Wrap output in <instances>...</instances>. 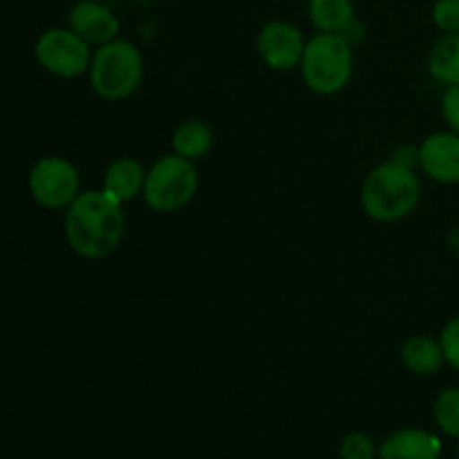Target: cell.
Returning <instances> with one entry per match:
<instances>
[{"mask_svg":"<svg viewBox=\"0 0 459 459\" xmlns=\"http://www.w3.org/2000/svg\"><path fill=\"white\" fill-rule=\"evenodd\" d=\"M429 72L437 83H459V31L442 34L429 52Z\"/></svg>","mask_w":459,"mask_h":459,"instance_id":"obj_15","label":"cell"},{"mask_svg":"<svg viewBox=\"0 0 459 459\" xmlns=\"http://www.w3.org/2000/svg\"><path fill=\"white\" fill-rule=\"evenodd\" d=\"M457 459H459V446H457Z\"/></svg>","mask_w":459,"mask_h":459,"instance_id":"obj_24","label":"cell"},{"mask_svg":"<svg viewBox=\"0 0 459 459\" xmlns=\"http://www.w3.org/2000/svg\"><path fill=\"white\" fill-rule=\"evenodd\" d=\"M420 170L437 184H459V134L451 128L429 134L420 143Z\"/></svg>","mask_w":459,"mask_h":459,"instance_id":"obj_9","label":"cell"},{"mask_svg":"<svg viewBox=\"0 0 459 459\" xmlns=\"http://www.w3.org/2000/svg\"><path fill=\"white\" fill-rule=\"evenodd\" d=\"M92 54V45L85 43L70 27H49L34 45L39 65L58 79H79L88 74Z\"/></svg>","mask_w":459,"mask_h":459,"instance_id":"obj_6","label":"cell"},{"mask_svg":"<svg viewBox=\"0 0 459 459\" xmlns=\"http://www.w3.org/2000/svg\"><path fill=\"white\" fill-rule=\"evenodd\" d=\"M433 417L444 435L459 439V388H446L437 394Z\"/></svg>","mask_w":459,"mask_h":459,"instance_id":"obj_17","label":"cell"},{"mask_svg":"<svg viewBox=\"0 0 459 459\" xmlns=\"http://www.w3.org/2000/svg\"><path fill=\"white\" fill-rule=\"evenodd\" d=\"M341 36H343L350 45H359L363 40V36H366V27H363V22L359 21V18H354V21L341 31Z\"/></svg>","mask_w":459,"mask_h":459,"instance_id":"obj_23","label":"cell"},{"mask_svg":"<svg viewBox=\"0 0 459 459\" xmlns=\"http://www.w3.org/2000/svg\"><path fill=\"white\" fill-rule=\"evenodd\" d=\"M90 85L106 101H124L133 97L143 81V56L134 43L115 39L94 49L90 63Z\"/></svg>","mask_w":459,"mask_h":459,"instance_id":"obj_4","label":"cell"},{"mask_svg":"<svg viewBox=\"0 0 459 459\" xmlns=\"http://www.w3.org/2000/svg\"><path fill=\"white\" fill-rule=\"evenodd\" d=\"M307 16L318 31L341 34L357 13L352 0H307Z\"/></svg>","mask_w":459,"mask_h":459,"instance_id":"obj_16","label":"cell"},{"mask_svg":"<svg viewBox=\"0 0 459 459\" xmlns=\"http://www.w3.org/2000/svg\"><path fill=\"white\" fill-rule=\"evenodd\" d=\"M397 164L406 166V169L417 170L420 169V146H402L393 157Z\"/></svg>","mask_w":459,"mask_h":459,"instance_id":"obj_22","label":"cell"},{"mask_svg":"<svg viewBox=\"0 0 459 459\" xmlns=\"http://www.w3.org/2000/svg\"><path fill=\"white\" fill-rule=\"evenodd\" d=\"M421 197V182L412 169L394 160L375 166L361 186V209L370 220L393 224L408 218Z\"/></svg>","mask_w":459,"mask_h":459,"instance_id":"obj_2","label":"cell"},{"mask_svg":"<svg viewBox=\"0 0 459 459\" xmlns=\"http://www.w3.org/2000/svg\"><path fill=\"white\" fill-rule=\"evenodd\" d=\"M197 186H200V178H197L195 161L170 152V155L160 157L146 170L142 197L157 213H175L191 204Z\"/></svg>","mask_w":459,"mask_h":459,"instance_id":"obj_5","label":"cell"},{"mask_svg":"<svg viewBox=\"0 0 459 459\" xmlns=\"http://www.w3.org/2000/svg\"><path fill=\"white\" fill-rule=\"evenodd\" d=\"M143 184H146V169L134 157H119L110 161L103 173V191L121 204L137 200L143 193Z\"/></svg>","mask_w":459,"mask_h":459,"instance_id":"obj_12","label":"cell"},{"mask_svg":"<svg viewBox=\"0 0 459 459\" xmlns=\"http://www.w3.org/2000/svg\"><path fill=\"white\" fill-rule=\"evenodd\" d=\"M439 343H442V352H444V361H446V366H451L453 370L459 372V314L457 316H453L451 321L442 327Z\"/></svg>","mask_w":459,"mask_h":459,"instance_id":"obj_19","label":"cell"},{"mask_svg":"<svg viewBox=\"0 0 459 459\" xmlns=\"http://www.w3.org/2000/svg\"><path fill=\"white\" fill-rule=\"evenodd\" d=\"M31 197L48 211H65L81 195V175L65 157H40L27 178Z\"/></svg>","mask_w":459,"mask_h":459,"instance_id":"obj_7","label":"cell"},{"mask_svg":"<svg viewBox=\"0 0 459 459\" xmlns=\"http://www.w3.org/2000/svg\"><path fill=\"white\" fill-rule=\"evenodd\" d=\"M341 459H377L379 448L375 446L370 435L366 433H348L341 442Z\"/></svg>","mask_w":459,"mask_h":459,"instance_id":"obj_18","label":"cell"},{"mask_svg":"<svg viewBox=\"0 0 459 459\" xmlns=\"http://www.w3.org/2000/svg\"><path fill=\"white\" fill-rule=\"evenodd\" d=\"M67 27L94 48L119 39L121 30L117 13L99 0H79L72 4L67 13Z\"/></svg>","mask_w":459,"mask_h":459,"instance_id":"obj_10","label":"cell"},{"mask_svg":"<svg viewBox=\"0 0 459 459\" xmlns=\"http://www.w3.org/2000/svg\"><path fill=\"white\" fill-rule=\"evenodd\" d=\"M299 70L314 94L334 97L348 88L354 74V45L341 34L318 31L305 43Z\"/></svg>","mask_w":459,"mask_h":459,"instance_id":"obj_3","label":"cell"},{"mask_svg":"<svg viewBox=\"0 0 459 459\" xmlns=\"http://www.w3.org/2000/svg\"><path fill=\"white\" fill-rule=\"evenodd\" d=\"M442 442L421 429H399L379 444V459H439Z\"/></svg>","mask_w":459,"mask_h":459,"instance_id":"obj_11","label":"cell"},{"mask_svg":"<svg viewBox=\"0 0 459 459\" xmlns=\"http://www.w3.org/2000/svg\"><path fill=\"white\" fill-rule=\"evenodd\" d=\"M399 359H402V366L417 377L435 375L446 363L439 339L426 334H415L403 341Z\"/></svg>","mask_w":459,"mask_h":459,"instance_id":"obj_13","label":"cell"},{"mask_svg":"<svg viewBox=\"0 0 459 459\" xmlns=\"http://www.w3.org/2000/svg\"><path fill=\"white\" fill-rule=\"evenodd\" d=\"M305 36L294 22L290 21H269L263 25L255 39V49L267 67L276 72H290L300 65L305 52Z\"/></svg>","mask_w":459,"mask_h":459,"instance_id":"obj_8","label":"cell"},{"mask_svg":"<svg viewBox=\"0 0 459 459\" xmlns=\"http://www.w3.org/2000/svg\"><path fill=\"white\" fill-rule=\"evenodd\" d=\"M442 117L448 128L459 134V83L448 85L442 94Z\"/></svg>","mask_w":459,"mask_h":459,"instance_id":"obj_21","label":"cell"},{"mask_svg":"<svg viewBox=\"0 0 459 459\" xmlns=\"http://www.w3.org/2000/svg\"><path fill=\"white\" fill-rule=\"evenodd\" d=\"M215 143L213 128L204 121H184L175 128L173 137H170V146H173L175 155L184 157V160L197 161L211 152Z\"/></svg>","mask_w":459,"mask_h":459,"instance_id":"obj_14","label":"cell"},{"mask_svg":"<svg viewBox=\"0 0 459 459\" xmlns=\"http://www.w3.org/2000/svg\"><path fill=\"white\" fill-rule=\"evenodd\" d=\"M121 202L106 191H81L65 209L67 245L85 260H103L119 249L126 231Z\"/></svg>","mask_w":459,"mask_h":459,"instance_id":"obj_1","label":"cell"},{"mask_svg":"<svg viewBox=\"0 0 459 459\" xmlns=\"http://www.w3.org/2000/svg\"><path fill=\"white\" fill-rule=\"evenodd\" d=\"M433 22L444 34L459 31V0H437L433 4Z\"/></svg>","mask_w":459,"mask_h":459,"instance_id":"obj_20","label":"cell"}]
</instances>
